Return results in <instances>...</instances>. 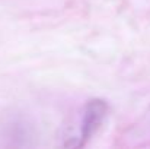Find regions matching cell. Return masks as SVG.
Masks as SVG:
<instances>
[{"mask_svg":"<svg viewBox=\"0 0 150 149\" xmlns=\"http://www.w3.org/2000/svg\"><path fill=\"white\" fill-rule=\"evenodd\" d=\"M108 113V105L102 99H92L89 101L85 108L82 118L79 120V127L73 129L71 133L66 135L67 142L64 146H71V148H80L83 146L100 127L103 123L105 117Z\"/></svg>","mask_w":150,"mask_h":149,"instance_id":"cell-1","label":"cell"}]
</instances>
